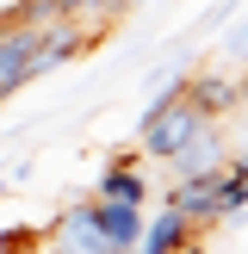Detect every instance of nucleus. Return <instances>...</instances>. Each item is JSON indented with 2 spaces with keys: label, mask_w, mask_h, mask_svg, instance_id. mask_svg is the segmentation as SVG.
<instances>
[{
  "label": "nucleus",
  "mask_w": 248,
  "mask_h": 254,
  "mask_svg": "<svg viewBox=\"0 0 248 254\" xmlns=\"http://www.w3.org/2000/svg\"><path fill=\"white\" fill-rule=\"evenodd\" d=\"M168 205L180 211L192 230H211V223H223V168L174 180V186H168Z\"/></svg>",
  "instance_id": "f257e3e1"
},
{
  "label": "nucleus",
  "mask_w": 248,
  "mask_h": 254,
  "mask_svg": "<svg viewBox=\"0 0 248 254\" xmlns=\"http://www.w3.org/2000/svg\"><path fill=\"white\" fill-rule=\"evenodd\" d=\"M99 37L87 31V25H74V19H56V25H44L37 31V50H31V81H44L50 68H62V62H74V56H87Z\"/></svg>",
  "instance_id": "f03ea898"
},
{
  "label": "nucleus",
  "mask_w": 248,
  "mask_h": 254,
  "mask_svg": "<svg viewBox=\"0 0 248 254\" xmlns=\"http://www.w3.org/2000/svg\"><path fill=\"white\" fill-rule=\"evenodd\" d=\"M180 99L192 112H205V118H223V112L242 106V81H230L223 62H217V68H186L180 74Z\"/></svg>",
  "instance_id": "7ed1b4c3"
},
{
  "label": "nucleus",
  "mask_w": 248,
  "mask_h": 254,
  "mask_svg": "<svg viewBox=\"0 0 248 254\" xmlns=\"http://www.w3.org/2000/svg\"><path fill=\"white\" fill-rule=\"evenodd\" d=\"M31 50H37V31H31V25H19V19L0 25V106L31 87Z\"/></svg>",
  "instance_id": "20e7f679"
},
{
  "label": "nucleus",
  "mask_w": 248,
  "mask_h": 254,
  "mask_svg": "<svg viewBox=\"0 0 248 254\" xmlns=\"http://www.w3.org/2000/svg\"><path fill=\"white\" fill-rule=\"evenodd\" d=\"M223 161H230V149H223V118H205L168 155V168H174V180H186V174H211V168H223Z\"/></svg>",
  "instance_id": "39448f33"
},
{
  "label": "nucleus",
  "mask_w": 248,
  "mask_h": 254,
  "mask_svg": "<svg viewBox=\"0 0 248 254\" xmlns=\"http://www.w3.org/2000/svg\"><path fill=\"white\" fill-rule=\"evenodd\" d=\"M143 149H112V161L99 168V186L93 198H124V205H143L149 198V180H143Z\"/></svg>",
  "instance_id": "423d86ee"
},
{
  "label": "nucleus",
  "mask_w": 248,
  "mask_h": 254,
  "mask_svg": "<svg viewBox=\"0 0 248 254\" xmlns=\"http://www.w3.org/2000/svg\"><path fill=\"white\" fill-rule=\"evenodd\" d=\"M93 223L106 230L112 248H136V236H143V205H124V198H93Z\"/></svg>",
  "instance_id": "0eeeda50"
},
{
  "label": "nucleus",
  "mask_w": 248,
  "mask_h": 254,
  "mask_svg": "<svg viewBox=\"0 0 248 254\" xmlns=\"http://www.w3.org/2000/svg\"><path fill=\"white\" fill-rule=\"evenodd\" d=\"M186 236H192V223H186L174 205H161L155 217H143V236H136V248H130V254H174Z\"/></svg>",
  "instance_id": "6e6552de"
},
{
  "label": "nucleus",
  "mask_w": 248,
  "mask_h": 254,
  "mask_svg": "<svg viewBox=\"0 0 248 254\" xmlns=\"http://www.w3.org/2000/svg\"><path fill=\"white\" fill-rule=\"evenodd\" d=\"M211 56H217L223 68H230V62H242V68H248V12H236V19L223 25V44L211 50Z\"/></svg>",
  "instance_id": "1a4fd4ad"
},
{
  "label": "nucleus",
  "mask_w": 248,
  "mask_h": 254,
  "mask_svg": "<svg viewBox=\"0 0 248 254\" xmlns=\"http://www.w3.org/2000/svg\"><path fill=\"white\" fill-rule=\"evenodd\" d=\"M56 19H68V0H25L19 6V25H31V31H44Z\"/></svg>",
  "instance_id": "9d476101"
},
{
  "label": "nucleus",
  "mask_w": 248,
  "mask_h": 254,
  "mask_svg": "<svg viewBox=\"0 0 248 254\" xmlns=\"http://www.w3.org/2000/svg\"><path fill=\"white\" fill-rule=\"evenodd\" d=\"M12 186H19V180H12V168H6V174H0V198H6V192H12Z\"/></svg>",
  "instance_id": "9b49d317"
},
{
  "label": "nucleus",
  "mask_w": 248,
  "mask_h": 254,
  "mask_svg": "<svg viewBox=\"0 0 248 254\" xmlns=\"http://www.w3.org/2000/svg\"><path fill=\"white\" fill-rule=\"evenodd\" d=\"M242 106H248V74H242Z\"/></svg>",
  "instance_id": "f8f14e48"
},
{
  "label": "nucleus",
  "mask_w": 248,
  "mask_h": 254,
  "mask_svg": "<svg viewBox=\"0 0 248 254\" xmlns=\"http://www.w3.org/2000/svg\"><path fill=\"white\" fill-rule=\"evenodd\" d=\"M242 12H248V0H242Z\"/></svg>",
  "instance_id": "ddd939ff"
},
{
  "label": "nucleus",
  "mask_w": 248,
  "mask_h": 254,
  "mask_svg": "<svg viewBox=\"0 0 248 254\" xmlns=\"http://www.w3.org/2000/svg\"><path fill=\"white\" fill-rule=\"evenodd\" d=\"M0 254H6V248H0Z\"/></svg>",
  "instance_id": "4468645a"
}]
</instances>
